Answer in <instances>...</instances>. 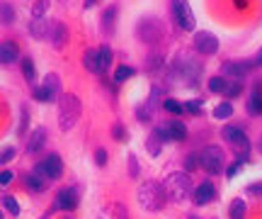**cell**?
I'll return each instance as SVG.
<instances>
[{
	"mask_svg": "<svg viewBox=\"0 0 262 219\" xmlns=\"http://www.w3.org/2000/svg\"><path fill=\"white\" fill-rule=\"evenodd\" d=\"M83 114V105H80V97L73 95V93H66V95L58 97V127L63 132H71L78 120Z\"/></svg>",
	"mask_w": 262,
	"mask_h": 219,
	"instance_id": "1",
	"label": "cell"
},
{
	"mask_svg": "<svg viewBox=\"0 0 262 219\" xmlns=\"http://www.w3.org/2000/svg\"><path fill=\"white\" fill-rule=\"evenodd\" d=\"M139 205L143 212H158L163 210V205H165V190H163V185L160 183H143L139 188Z\"/></svg>",
	"mask_w": 262,
	"mask_h": 219,
	"instance_id": "2",
	"label": "cell"
},
{
	"mask_svg": "<svg viewBox=\"0 0 262 219\" xmlns=\"http://www.w3.org/2000/svg\"><path fill=\"white\" fill-rule=\"evenodd\" d=\"M189 175L187 173H170L165 183H163V190H165V197L175 202H182L189 197Z\"/></svg>",
	"mask_w": 262,
	"mask_h": 219,
	"instance_id": "3",
	"label": "cell"
},
{
	"mask_svg": "<svg viewBox=\"0 0 262 219\" xmlns=\"http://www.w3.org/2000/svg\"><path fill=\"white\" fill-rule=\"evenodd\" d=\"M221 136L231 144V149L235 151V161L243 166V163L248 161V153H250V142H248V136H245L238 127H224V129H221Z\"/></svg>",
	"mask_w": 262,
	"mask_h": 219,
	"instance_id": "4",
	"label": "cell"
},
{
	"mask_svg": "<svg viewBox=\"0 0 262 219\" xmlns=\"http://www.w3.org/2000/svg\"><path fill=\"white\" fill-rule=\"evenodd\" d=\"M224 151L219 146H206L204 151L199 153V166L204 168L209 175H216V173L224 171Z\"/></svg>",
	"mask_w": 262,
	"mask_h": 219,
	"instance_id": "5",
	"label": "cell"
},
{
	"mask_svg": "<svg viewBox=\"0 0 262 219\" xmlns=\"http://www.w3.org/2000/svg\"><path fill=\"white\" fill-rule=\"evenodd\" d=\"M32 93H34V97L41 100V103H54L56 97H61V78H58L56 73H49V76L44 78V86L32 88Z\"/></svg>",
	"mask_w": 262,
	"mask_h": 219,
	"instance_id": "6",
	"label": "cell"
},
{
	"mask_svg": "<svg viewBox=\"0 0 262 219\" xmlns=\"http://www.w3.org/2000/svg\"><path fill=\"white\" fill-rule=\"evenodd\" d=\"M136 34L143 44H158L160 39H163V25H160L158 19H141L139 22V29H136Z\"/></svg>",
	"mask_w": 262,
	"mask_h": 219,
	"instance_id": "7",
	"label": "cell"
},
{
	"mask_svg": "<svg viewBox=\"0 0 262 219\" xmlns=\"http://www.w3.org/2000/svg\"><path fill=\"white\" fill-rule=\"evenodd\" d=\"M172 15H175V22L180 25V29L194 32L196 19H194V15H192V10H189L187 0H172Z\"/></svg>",
	"mask_w": 262,
	"mask_h": 219,
	"instance_id": "8",
	"label": "cell"
},
{
	"mask_svg": "<svg viewBox=\"0 0 262 219\" xmlns=\"http://www.w3.org/2000/svg\"><path fill=\"white\" fill-rule=\"evenodd\" d=\"M160 139H168V142H182L187 136V127L180 122V120H170V122H163L156 129Z\"/></svg>",
	"mask_w": 262,
	"mask_h": 219,
	"instance_id": "9",
	"label": "cell"
},
{
	"mask_svg": "<svg viewBox=\"0 0 262 219\" xmlns=\"http://www.w3.org/2000/svg\"><path fill=\"white\" fill-rule=\"evenodd\" d=\"M175 68H178L180 78L185 81V83H194L196 78H199V73H202V66L196 64L194 58H187V56H180L178 61H175Z\"/></svg>",
	"mask_w": 262,
	"mask_h": 219,
	"instance_id": "10",
	"label": "cell"
},
{
	"mask_svg": "<svg viewBox=\"0 0 262 219\" xmlns=\"http://www.w3.org/2000/svg\"><path fill=\"white\" fill-rule=\"evenodd\" d=\"M37 173H41V175H44V178H49V181L58 178V175L63 173V161H61V156H58V153L47 156V158L37 166Z\"/></svg>",
	"mask_w": 262,
	"mask_h": 219,
	"instance_id": "11",
	"label": "cell"
},
{
	"mask_svg": "<svg viewBox=\"0 0 262 219\" xmlns=\"http://www.w3.org/2000/svg\"><path fill=\"white\" fill-rule=\"evenodd\" d=\"M194 49L199 54H206V56H214L219 51V39L211 32H196L194 34Z\"/></svg>",
	"mask_w": 262,
	"mask_h": 219,
	"instance_id": "12",
	"label": "cell"
},
{
	"mask_svg": "<svg viewBox=\"0 0 262 219\" xmlns=\"http://www.w3.org/2000/svg\"><path fill=\"white\" fill-rule=\"evenodd\" d=\"M47 37H49V42H51L56 49H63L66 42H68V29H66V25L61 22V19H56V22H49Z\"/></svg>",
	"mask_w": 262,
	"mask_h": 219,
	"instance_id": "13",
	"label": "cell"
},
{
	"mask_svg": "<svg viewBox=\"0 0 262 219\" xmlns=\"http://www.w3.org/2000/svg\"><path fill=\"white\" fill-rule=\"evenodd\" d=\"M54 207H56V210H66V212L75 210V207H78V192H75L73 188H63V190H58Z\"/></svg>",
	"mask_w": 262,
	"mask_h": 219,
	"instance_id": "14",
	"label": "cell"
},
{
	"mask_svg": "<svg viewBox=\"0 0 262 219\" xmlns=\"http://www.w3.org/2000/svg\"><path fill=\"white\" fill-rule=\"evenodd\" d=\"M250 66H253V64H248V61H226V64H221V76L241 81V78L250 71Z\"/></svg>",
	"mask_w": 262,
	"mask_h": 219,
	"instance_id": "15",
	"label": "cell"
},
{
	"mask_svg": "<svg viewBox=\"0 0 262 219\" xmlns=\"http://www.w3.org/2000/svg\"><path fill=\"white\" fill-rule=\"evenodd\" d=\"M248 112L250 114H262V83H255L250 95H248Z\"/></svg>",
	"mask_w": 262,
	"mask_h": 219,
	"instance_id": "16",
	"label": "cell"
},
{
	"mask_svg": "<svg viewBox=\"0 0 262 219\" xmlns=\"http://www.w3.org/2000/svg\"><path fill=\"white\" fill-rule=\"evenodd\" d=\"M214 195H216V190H214V183L211 181H204L199 188L194 190V202L196 205H206V202H211L214 200Z\"/></svg>",
	"mask_w": 262,
	"mask_h": 219,
	"instance_id": "17",
	"label": "cell"
},
{
	"mask_svg": "<svg viewBox=\"0 0 262 219\" xmlns=\"http://www.w3.org/2000/svg\"><path fill=\"white\" fill-rule=\"evenodd\" d=\"M97 219H126V210H124V205H119V202H112V205H107L97 214Z\"/></svg>",
	"mask_w": 262,
	"mask_h": 219,
	"instance_id": "18",
	"label": "cell"
},
{
	"mask_svg": "<svg viewBox=\"0 0 262 219\" xmlns=\"http://www.w3.org/2000/svg\"><path fill=\"white\" fill-rule=\"evenodd\" d=\"M44 139H47V129L44 127H37L34 132L29 134V142H27V151L29 153H34V151H39L41 146H44Z\"/></svg>",
	"mask_w": 262,
	"mask_h": 219,
	"instance_id": "19",
	"label": "cell"
},
{
	"mask_svg": "<svg viewBox=\"0 0 262 219\" xmlns=\"http://www.w3.org/2000/svg\"><path fill=\"white\" fill-rule=\"evenodd\" d=\"M17 44L15 42H3L0 44V64H12L17 58Z\"/></svg>",
	"mask_w": 262,
	"mask_h": 219,
	"instance_id": "20",
	"label": "cell"
},
{
	"mask_svg": "<svg viewBox=\"0 0 262 219\" xmlns=\"http://www.w3.org/2000/svg\"><path fill=\"white\" fill-rule=\"evenodd\" d=\"M83 64L90 73H102V68H100V54L95 49H88L83 54Z\"/></svg>",
	"mask_w": 262,
	"mask_h": 219,
	"instance_id": "21",
	"label": "cell"
},
{
	"mask_svg": "<svg viewBox=\"0 0 262 219\" xmlns=\"http://www.w3.org/2000/svg\"><path fill=\"white\" fill-rule=\"evenodd\" d=\"M114 19H117V5L104 10V15H102V32L104 34L114 32Z\"/></svg>",
	"mask_w": 262,
	"mask_h": 219,
	"instance_id": "22",
	"label": "cell"
},
{
	"mask_svg": "<svg viewBox=\"0 0 262 219\" xmlns=\"http://www.w3.org/2000/svg\"><path fill=\"white\" fill-rule=\"evenodd\" d=\"M29 32L34 34V37H47V32H49V22H44L41 17H34L32 19V25H29Z\"/></svg>",
	"mask_w": 262,
	"mask_h": 219,
	"instance_id": "23",
	"label": "cell"
},
{
	"mask_svg": "<svg viewBox=\"0 0 262 219\" xmlns=\"http://www.w3.org/2000/svg\"><path fill=\"white\" fill-rule=\"evenodd\" d=\"M22 73L27 78L32 88H34V81H37V68H34V61L32 58H22Z\"/></svg>",
	"mask_w": 262,
	"mask_h": 219,
	"instance_id": "24",
	"label": "cell"
},
{
	"mask_svg": "<svg viewBox=\"0 0 262 219\" xmlns=\"http://www.w3.org/2000/svg\"><path fill=\"white\" fill-rule=\"evenodd\" d=\"M146 151H148L150 156H158L160 153V136H158V132L150 134L148 139H146Z\"/></svg>",
	"mask_w": 262,
	"mask_h": 219,
	"instance_id": "25",
	"label": "cell"
},
{
	"mask_svg": "<svg viewBox=\"0 0 262 219\" xmlns=\"http://www.w3.org/2000/svg\"><path fill=\"white\" fill-rule=\"evenodd\" d=\"M231 114H233V105H231V103H221V105L214 107V117H216V120H228Z\"/></svg>",
	"mask_w": 262,
	"mask_h": 219,
	"instance_id": "26",
	"label": "cell"
},
{
	"mask_svg": "<svg viewBox=\"0 0 262 219\" xmlns=\"http://www.w3.org/2000/svg\"><path fill=\"white\" fill-rule=\"evenodd\" d=\"M97 54H100V68H102V71H107V68H110V64H112V49L104 44Z\"/></svg>",
	"mask_w": 262,
	"mask_h": 219,
	"instance_id": "27",
	"label": "cell"
},
{
	"mask_svg": "<svg viewBox=\"0 0 262 219\" xmlns=\"http://www.w3.org/2000/svg\"><path fill=\"white\" fill-rule=\"evenodd\" d=\"M41 178H44V175H41V173H37L34 171V175H27V188L29 190H44V181H41Z\"/></svg>",
	"mask_w": 262,
	"mask_h": 219,
	"instance_id": "28",
	"label": "cell"
},
{
	"mask_svg": "<svg viewBox=\"0 0 262 219\" xmlns=\"http://www.w3.org/2000/svg\"><path fill=\"white\" fill-rule=\"evenodd\" d=\"M224 88H226L224 76H214V78H209V90H211V93H224Z\"/></svg>",
	"mask_w": 262,
	"mask_h": 219,
	"instance_id": "29",
	"label": "cell"
},
{
	"mask_svg": "<svg viewBox=\"0 0 262 219\" xmlns=\"http://www.w3.org/2000/svg\"><path fill=\"white\" fill-rule=\"evenodd\" d=\"M3 205H5V210H8L10 214H15V217L19 214V205H17V200H15L12 195H5V197H3Z\"/></svg>",
	"mask_w": 262,
	"mask_h": 219,
	"instance_id": "30",
	"label": "cell"
},
{
	"mask_svg": "<svg viewBox=\"0 0 262 219\" xmlns=\"http://www.w3.org/2000/svg\"><path fill=\"white\" fill-rule=\"evenodd\" d=\"M131 76H134V68L131 66H119L114 71V81H117V83H122V81H126V78H131Z\"/></svg>",
	"mask_w": 262,
	"mask_h": 219,
	"instance_id": "31",
	"label": "cell"
},
{
	"mask_svg": "<svg viewBox=\"0 0 262 219\" xmlns=\"http://www.w3.org/2000/svg\"><path fill=\"white\" fill-rule=\"evenodd\" d=\"M49 8V0H34V5H32V17H41Z\"/></svg>",
	"mask_w": 262,
	"mask_h": 219,
	"instance_id": "32",
	"label": "cell"
},
{
	"mask_svg": "<svg viewBox=\"0 0 262 219\" xmlns=\"http://www.w3.org/2000/svg\"><path fill=\"white\" fill-rule=\"evenodd\" d=\"M243 217H245V202L235 200L233 207H231V219H243Z\"/></svg>",
	"mask_w": 262,
	"mask_h": 219,
	"instance_id": "33",
	"label": "cell"
},
{
	"mask_svg": "<svg viewBox=\"0 0 262 219\" xmlns=\"http://www.w3.org/2000/svg\"><path fill=\"white\" fill-rule=\"evenodd\" d=\"M0 19L10 25V22H15V10L10 8V5H0Z\"/></svg>",
	"mask_w": 262,
	"mask_h": 219,
	"instance_id": "34",
	"label": "cell"
},
{
	"mask_svg": "<svg viewBox=\"0 0 262 219\" xmlns=\"http://www.w3.org/2000/svg\"><path fill=\"white\" fill-rule=\"evenodd\" d=\"M243 90V86L241 83H226V88H224V95L226 97H235L238 93Z\"/></svg>",
	"mask_w": 262,
	"mask_h": 219,
	"instance_id": "35",
	"label": "cell"
},
{
	"mask_svg": "<svg viewBox=\"0 0 262 219\" xmlns=\"http://www.w3.org/2000/svg\"><path fill=\"white\" fill-rule=\"evenodd\" d=\"M163 105H165V110H168V112H172V114H180L182 110H185V107L180 105L178 100H172V97H168V100H165Z\"/></svg>",
	"mask_w": 262,
	"mask_h": 219,
	"instance_id": "36",
	"label": "cell"
},
{
	"mask_svg": "<svg viewBox=\"0 0 262 219\" xmlns=\"http://www.w3.org/2000/svg\"><path fill=\"white\" fill-rule=\"evenodd\" d=\"M196 166H199V156H194V153H189L187 158H185V171L192 173V171L196 168Z\"/></svg>",
	"mask_w": 262,
	"mask_h": 219,
	"instance_id": "37",
	"label": "cell"
},
{
	"mask_svg": "<svg viewBox=\"0 0 262 219\" xmlns=\"http://www.w3.org/2000/svg\"><path fill=\"white\" fill-rule=\"evenodd\" d=\"M15 158V149H3L0 151V166H5L8 161H12Z\"/></svg>",
	"mask_w": 262,
	"mask_h": 219,
	"instance_id": "38",
	"label": "cell"
},
{
	"mask_svg": "<svg viewBox=\"0 0 262 219\" xmlns=\"http://www.w3.org/2000/svg\"><path fill=\"white\" fill-rule=\"evenodd\" d=\"M12 178H15V175H12V171H3V173H0V185H3V188H5V185H10V183H12Z\"/></svg>",
	"mask_w": 262,
	"mask_h": 219,
	"instance_id": "39",
	"label": "cell"
},
{
	"mask_svg": "<svg viewBox=\"0 0 262 219\" xmlns=\"http://www.w3.org/2000/svg\"><path fill=\"white\" fill-rule=\"evenodd\" d=\"M182 107H185V110H187V112L196 114V112H199V100H189L187 105H182Z\"/></svg>",
	"mask_w": 262,
	"mask_h": 219,
	"instance_id": "40",
	"label": "cell"
},
{
	"mask_svg": "<svg viewBox=\"0 0 262 219\" xmlns=\"http://www.w3.org/2000/svg\"><path fill=\"white\" fill-rule=\"evenodd\" d=\"M95 158H97V166H104V163H107V151H104V149H97Z\"/></svg>",
	"mask_w": 262,
	"mask_h": 219,
	"instance_id": "41",
	"label": "cell"
},
{
	"mask_svg": "<svg viewBox=\"0 0 262 219\" xmlns=\"http://www.w3.org/2000/svg\"><path fill=\"white\" fill-rule=\"evenodd\" d=\"M25 129H27V110L22 107V122H19V134H25Z\"/></svg>",
	"mask_w": 262,
	"mask_h": 219,
	"instance_id": "42",
	"label": "cell"
},
{
	"mask_svg": "<svg viewBox=\"0 0 262 219\" xmlns=\"http://www.w3.org/2000/svg\"><path fill=\"white\" fill-rule=\"evenodd\" d=\"M248 195H260L262 197V183L260 185H250V188H248Z\"/></svg>",
	"mask_w": 262,
	"mask_h": 219,
	"instance_id": "43",
	"label": "cell"
},
{
	"mask_svg": "<svg viewBox=\"0 0 262 219\" xmlns=\"http://www.w3.org/2000/svg\"><path fill=\"white\" fill-rule=\"evenodd\" d=\"M129 171L136 175L139 173V166H136V156H129Z\"/></svg>",
	"mask_w": 262,
	"mask_h": 219,
	"instance_id": "44",
	"label": "cell"
},
{
	"mask_svg": "<svg viewBox=\"0 0 262 219\" xmlns=\"http://www.w3.org/2000/svg\"><path fill=\"white\" fill-rule=\"evenodd\" d=\"M114 136H117L119 142H124V129H122V124H114Z\"/></svg>",
	"mask_w": 262,
	"mask_h": 219,
	"instance_id": "45",
	"label": "cell"
},
{
	"mask_svg": "<svg viewBox=\"0 0 262 219\" xmlns=\"http://www.w3.org/2000/svg\"><path fill=\"white\" fill-rule=\"evenodd\" d=\"M255 66H262V47L257 49V54H255V61H253Z\"/></svg>",
	"mask_w": 262,
	"mask_h": 219,
	"instance_id": "46",
	"label": "cell"
},
{
	"mask_svg": "<svg viewBox=\"0 0 262 219\" xmlns=\"http://www.w3.org/2000/svg\"><path fill=\"white\" fill-rule=\"evenodd\" d=\"M238 168H241V163L235 161V166H231V168H228V175H235V173H238Z\"/></svg>",
	"mask_w": 262,
	"mask_h": 219,
	"instance_id": "47",
	"label": "cell"
},
{
	"mask_svg": "<svg viewBox=\"0 0 262 219\" xmlns=\"http://www.w3.org/2000/svg\"><path fill=\"white\" fill-rule=\"evenodd\" d=\"M95 5V0H85V8H93Z\"/></svg>",
	"mask_w": 262,
	"mask_h": 219,
	"instance_id": "48",
	"label": "cell"
},
{
	"mask_svg": "<svg viewBox=\"0 0 262 219\" xmlns=\"http://www.w3.org/2000/svg\"><path fill=\"white\" fill-rule=\"evenodd\" d=\"M61 219H73V217H61Z\"/></svg>",
	"mask_w": 262,
	"mask_h": 219,
	"instance_id": "49",
	"label": "cell"
},
{
	"mask_svg": "<svg viewBox=\"0 0 262 219\" xmlns=\"http://www.w3.org/2000/svg\"><path fill=\"white\" fill-rule=\"evenodd\" d=\"M0 219H3V212H0Z\"/></svg>",
	"mask_w": 262,
	"mask_h": 219,
	"instance_id": "50",
	"label": "cell"
},
{
	"mask_svg": "<svg viewBox=\"0 0 262 219\" xmlns=\"http://www.w3.org/2000/svg\"><path fill=\"white\" fill-rule=\"evenodd\" d=\"M189 219H196V217H189Z\"/></svg>",
	"mask_w": 262,
	"mask_h": 219,
	"instance_id": "51",
	"label": "cell"
}]
</instances>
